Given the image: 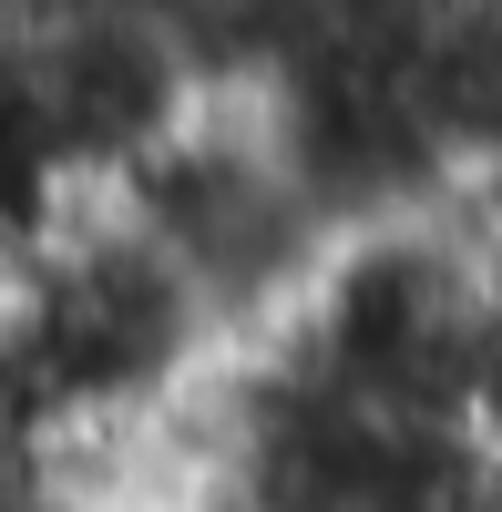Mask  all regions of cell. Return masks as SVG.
Segmentation results:
<instances>
[{
  "instance_id": "obj_3",
  "label": "cell",
  "mask_w": 502,
  "mask_h": 512,
  "mask_svg": "<svg viewBox=\"0 0 502 512\" xmlns=\"http://www.w3.org/2000/svg\"><path fill=\"white\" fill-rule=\"evenodd\" d=\"M226 359L216 318L195 308V287L113 216L82 195L72 216L21 256L11 297V369L31 400V431L52 420H134L185 400L205 369Z\"/></svg>"
},
{
  "instance_id": "obj_4",
  "label": "cell",
  "mask_w": 502,
  "mask_h": 512,
  "mask_svg": "<svg viewBox=\"0 0 502 512\" xmlns=\"http://www.w3.org/2000/svg\"><path fill=\"white\" fill-rule=\"evenodd\" d=\"M400 113L441 185L502 175V0H441L390 31Z\"/></svg>"
},
{
  "instance_id": "obj_2",
  "label": "cell",
  "mask_w": 502,
  "mask_h": 512,
  "mask_svg": "<svg viewBox=\"0 0 502 512\" xmlns=\"http://www.w3.org/2000/svg\"><path fill=\"white\" fill-rule=\"evenodd\" d=\"M93 205H113L195 287V308L216 318L226 349H257L298 308L318 246L339 236L328 205L308 195L298 154H287L277 113L257 103V82H205L195 113L164 144H144Z\"/></svg>"
},
{
  "instance_id": "obj_1",
  "label": "cell",
  "mask_w": 502,
  "mask_h": 512,
  "mask_svg": "<svg viewBox=\"0 0 502 512\" xmlns=\"http://www.w3.org/2000/svg\"><path fill=\"white\" fill-rule=\"evenodd\" d=\"M257 349H277L298 379H318L328 400L380 410V420H441V431H482V277L462 216L431 205H390L359 216L318 246V267L298 287Z\"/></svg>"
}]
</instances>
